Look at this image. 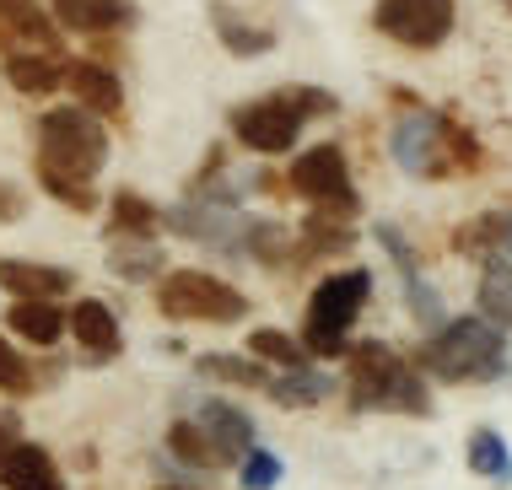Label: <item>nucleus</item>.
<instances>
[{
  "label": "nucleus",
  "mask_w": 512,
  "mask_h": 490,
  "mask_svg": "<svg viewBox=\"0 0 512 490\" xmlns=\"http://www.w3.org/2000/svg\"><path fill=\"white\" fill-rule=\"evenodd\" d=\"M114 140L108 124L92 119L76 103H54L33 124V178H71V184H98Z\"/></svg>",
  "instance_id": "1"
},
{
  "label": "nucleus",
  "mask_w": 512,
  "mask_h": 490,
  "mask_svg": "<svg viewBox=\"0 0 512 490\" xmlns=\"http://www.w3.org/2000/svg\"><path fill=\"white\" fill-rule=\"evenodd\" d=\"M415 372H432L437 383H496L507 372V334L486 324L480 313L469 318H442L426 334V345L410 361Z\"/></svg>",
  "instance_id": "2"
},
{
  "label": "nucleus",
  "mask_w": 512,
  "mask_h": 490,
  "mask_svg": "<svg viewBox=\"0 0 512 490\" xmlns=\"http://www.w3.org/2000/svg\"><path fill=\"white\" fill-rule=\"evenodd\" d=\"M335 108H340L335 92H324V87H281V92L254 97V103H238L227 114V130L254 157H281V151L297 146L308 119H324Z\"/></svg>",
  "instance_id": "3"
},
{
  "label": "nucleus",
  "mask_w": 512,
  "mask_h": 490,
  "mask_svg": "<svg viewBox=\"0 0 512 490\" xmlns=\"http://www.w3.org/2000/svg\"><path fill=\"white\" fill-rule=\"evenodd\" d=\"M351 356V410H378V415H432V388L426 377L383 340H362L345 350Z\"/></svg>",
  "instance_id": "4"
},
{
  "label": "nucleus",
  "mask_w": 512,
  "mask_h": 490,
  "mask_svg": "<svg viewBox=\"0 0 512 490\" xmlns=\"http://www.w3.org/2000/svg\"><path fill=\"white\" fill-rule=\"evenodd\" d=\"M151 302H157V313L168 318V324H238L248 318V297L232 280H221L211 270H162L151 280Z\"/></svg>",
  "instance_id": "5"
},
{
  "label": "nucleus",
  "mask_w": 512,
  "mask_h": 490,
  "mask_svg": "<svg viewBox=\"0 0 512 490\" xmlns=\"http://www.w3.org/2000/svg\"><path fill=\"white\" fill-rule=\"evenodd\" d=\"M372 297V275L367 270H335L313 286L308 297V324H302V350L308 356L335 361L351 350V329L362 318V307Z\"/></svg>",
  "instance_id": "6"
},
{
  "label": "nucleus",
  "mask_w": 512,
  "mask_h": 490,
  "mask_svg": "<svg viewBox=\"0 0 512 490\" xmlns=\"http://www.w3.org/2000/svg\"><path fill=\"white\" fill-rule=\"evenodd\" d=\"M286 189L302 194L318 216H340L351 221L362 200H356V184H351V162H345V151L335 140H324V146H308L302 157L292 162V173H286Z\"/></svg>",
  "instance_id": "7"
},
{
  "label": "nucleus",
  "mask_w": 512,
  "mask_h": 490,
  "mask_svg": "<svg viewBox=\"0 0 512 490\" xmlns=\"http://www.w3.org/2000/svg\"><path fill=\"white\" fill-rule=\"evenodd\" d=\"M389 157H394L399 173L426 178V184L459 178V167H453V151H448V114H432V108H421V103H410V114L394 124Z\"/></svg>",
  "instance_id": "8"
},
{
  "label": "nucleus",
  "mask_w": 512,
  "mask_h": 490,
  "mask_svg": "<svg viewBox=\"0 0 512 490\" xmlns=\"http://www.w3.org/2000/svg\"><path fill=\"white\" fill-rule=\"evenodd\" d=\"M372 27L399 49L432 54L459 27V0H372Z\"/></svg>",
  "instance_id": "9"
},
{
  "label": "nucleus",
  "mask_w": 512,
  "mask_h": 490,
  "mask_svg": "<svg viewBox=\"0 0 512 490\" xmlns=\"http://www.w3.org/2000/svg\"><path fill=\"white\" fill-rule=\"evenodd\" d=\"M162 227H168L173 237H189V243H200V248L238 254L248 221L238 216V210H227V205H211V200H195V194H184V200H178L173 210H162Z\"/></svg>",
  "instance_id": "10"
},
{
  "label": "nucleus",
  "mask_w": 512,
  "mask_h": 490,
  "mask_svg": "<svg viewBox=\"0 0 512 490\" xmlns=\"http://www.w3.org/2000/svg\"><path fill=\"white\" fill-rule=\"evenodd\" d=\"M65 334L76 340L87 367H108V361L124 356V324L103 297H76L65 307Z\"/></svg>",
  "instance_id": "11"
},
{
  "label": "nucleus",
  "mask_w": 512,
  "mask_h": 490,
  "mask_svg": "<svg viewBox=\"0 0 512 490\" xmlns=\"http://www.w3.org/2000/svg\"><path fill=\"white\" fill-rule=\"evenodd\" d=\"M65 92H71L76 108H87V114L103 119V124H119L124 108H130L119 70L103 65V60H92V54H76V60H65Z\"/></svg>",
  "instance_id": "12"
},
{
  "label": "nucleus",
  "mask_w": 512,
  "mask_h": 490,
  "mask_svg": "<svg viewBox=\"0 0 512 490\" xmlns=\"http://www.w3.org/2000/svg\"><path fill=\"white\" fill-rule=\"evenodd\" d=\"M0 291L11 302H65L76 291V270L71 264H49V259L0 254Z\"/></svg>",
  "instance_id": "13"
},
{
  "label": "nucleus",
  "mask_w": 512,
  "mask_h": 490,
  "mask_svg": "<svg viewBox=\"0 0 512 490\" xmlns=\"http://www.w3.org/2000/svg\"><path fill=\"white\" fill-rule=\"evenodd\" d=\"M189 420L205 431V442L221 453V464H238V458L248 453V447H259V426H254V415L238 410L232 399H200L195 410H189Z\"/></svg>",
  "instance_id": "14"
},
{
  "label": "nucleus",
  "mask_w": 512,
  "mask_h": 490,
  "mask_svg": "<svg viewBox=\"0 0 512 490\" xmlns=\"http://www.w3.org/2000/svg\"><path fill=\"white\" fill-rule=\"evenodd\" d=\"M49 17L60 33L76 38H119L135 27V0H49Z\"/></svg>",
  "instance_id": "15"
},
{
  "label": "nucleus",
  "mask_w": 512,
  "mask_h": 490,
  "mask_svg": "<svg viewBox=\"0 0 512 490\" xmlns=\"http://www.w3.org/2000/svg\"><path fill=\"white\" fill-rule=\"evenodd\" d=\"M22 49L65 54V33L38 0H0V54H22Z\"/></svg>",
  "instance_id": "16"
},
{
  "label": "nucleus",
  "mask_w": 512,
  "mask_h": 490,
  "mask_svg": "<svg viewBox=\"0 0 512 490\" xmlns=\"http://www.w3.org/2000/svg\"><path fill=\"white\" fill-rule=\"evenodd\" d=\"M0 490H71V480H65L60 458H54L44 442L17 437L11 453L0 458Z\"/></svg>",
  "instance_id": "17"
},
{
  "label": "nucleus",
  "mask_w": 512,
  "mask_h": 490,
  "mask_svg": "<svg viewBox=\"0 0 512 490\" xmlns=\"http://www.w3.org/2000/svg\"><path fill=\"white\" fill-rule=\"evenodd\" d=\"M65 60L71 54H49V49H22V54H0V76L17 97H54L65 92Z\"/></svg>",
  "instance_id": "18"
},
{
  "label": "nucleus",
  "mask_w": 512,
  "mask_h": 490,
  "mask_svg": "<svg viewBox=\"0 0 512 490\" xmlns=\"http://www.w3.org/2000/svg\"><path fill=\"white\" fill-rule=\"evenodd\" d=\"M211 33L221 38V49L238 54V60H259L275 49V27L254 22L248 11H238L232 0H211Z\"/></svg>",
  "instance_id": "19"
},
{
  "label": "nucleus",
  "mask_w": 512,
  "mask_h": 490,
  "mask_svg": "<svg viewBox=\"0 0 512 490\" xmlns=\"http://www.w3.org/2000/svg\"><path fill=\"white\" fill-rule=\"evenodd\" d=\"M0 329L11 334L17 345H33V350H54L65 340V302H11Z\"/></svg>",
  "instance_id": "20"
},
{
  "label": "nucleus",
  "mask_w": 512,
  "mask_h": 490,
  "mask_svg": "<svg viewBox=\"0 0 512 490\" xmlns=\"http://www.w3.org/2000/svg\"><path fill=\"white\" fill-rule=\"evenodd\" d=\"M49 383H54V367L33 361L6 329H0V399H33V394H44Z\"/></svg>",
  "instance_id": "21"
},
{
  "label": "nucleus",
  "mask_w": 512,
  "mask_h": 490,
  "mask_svg": "<svg viewBox=\"0 0 512 490\" xmlns=\"http://www.w3.org/2000/svg\"><path fill=\"white\" fill-rule=\"evenodd\" d=\"M168 259H162L157 237H108V275H119L124 286H151Z\"/></svg>",
  "instance_id": "22"
},
{
  "label": "nucleus",
  "mask_w": 512,
  "mask_h": 490,
  "mask_svg": "<svg viewBox=\"0 0 512 490\" xmlns=\"http://www.w3.org/2000/svg\"><path fill=\"white\" fill-rule=\"evenodd\" d=\"M108 237H157L162 232V205H151L141 189H114L108 194Z\"/></svg>",
  "instance_id": "23"
},
{
  "label": "nucleus",
  "mask_w": 512,
  "mask_h": 490,
  "mask_svg": "<svg viewBox=\"0 0 512 490\" xmlns=\"http://www.w3.org/2000/svg\"><path fill=\"white\" fill-rule=\"evenodd\" d=\"M162 447H168V458H173V464L184 469V474H216V469H227V464H221V453H216L211 442H205V431H200L189 415L173 420L168 437H162Z\"/></svg>",
  "instance_id": "24"
},
{
  "label": "nucleus",
  "mask_w": 512,
  "mask_h": 490,
  "mask_svg": "<svg viewBox=\"0 0 512 490\" xmlns=\"http://www.w3.org/2000/svg\"><path fill=\"white\" fill-rule=\"evenodd\" d=\"M453 248H459V254H475V259H491V254L512 259V210H486V216H475L469 227L453 232Z\"/></svg>",
  "instance_id": "25"
},
{
  "label": "nucleus",
  "mask_w": 512,
  "mask_h": 490,
  "mask_svg": "<svg viewBox=\"0 0 512 490\" xmlns=\"http://www.w3.org/2000/svg\"><path fill=\"white\" fill-rule=\"evenodd\" d=\"M475 302H480V318L496 329H512V259L491 254L480 264V286H475Z\"/></svg>",
  "instance_id": "26"
},
{
  "label": "nucleus",
  "mask_w": 512,
  "mask_h": 490,
  "mask_svg": "<svg viewBox=\"0 0 512 490\" xmlns=\"http://www.w3.org/2000/svg\"><path fill=\"white\" fill-rule=\"evenodd\" d=\"M356 243V232L345 227L340 216H318L313 210V221L292 237V264H308V259H329V254H345V248Z\"/></svg>",
  "instance_id": "27"
},
{
  "label": "nucleus",
  "mask_w": 512,
  "mask_h": 490,
  "mask_svg": "<svg viewBox=\"0 0 512 490\" xmlns=\"http://www.w3.org/2000/svg\"><path fill=\"white\" fill-rule=\"evenodd\" d=\"M195 372L211 377L221 388H270V367L254 356H227V350H205L195 356Z\"/></svg>",
  "instance_id": "28"
},
{
  "label": "nucleus",
  "mask_w": 512,
  "mask_h": 490,
  "mask_svg": "<svg viewBox=\"0 0 512 490\" xmlns=\"http://www.w3.org/2000/svg\"><path fill=\"white\" fill-rule=\"evenodd\" d=\"M329 377L324 372H313V367H292V372H281V377H270V388L265 394L281 404V410H313V404H324L329 399Z\"/></svg>",
  "instance_id": "29"
},
{
  "label": "nucleus",
  "mask_w": 512,
  "mask_h": 490,
  "mask_svg": "<svg viewBox=\"0 0 512 490\" xmlns=\"http://www.w3.org/2000/svg\"><path fill=\"white\" fill-rule=\"evenodd\" d=\"M469 474H480V480H512V447L502 431H491V426H475L469 431Z\"/></svg>",
  "instance_id": "30"
},
{
  "label": "nucleus",
  "mask_w": 512,
  "mask_h": 490,
  "mask_svg": "<svg viewBox=\"0 0 512 490\" xmlns=\"http://www.w3.org/2000/svg\"><path fill=\"white\" fill-rule=\"evenodd\" d=\"M243 254L259 259L265 270H281V264H292V232H286L281 221H248L243 227Z\"/></svg>",
  "instance_id": "31"
},
{
  "label": "nucleus",
  "mask_w": 512,
  "mask_h": 490,
  "mask_svg": "<svg viewBox=\"0 0 512 490\" xmlns=\"http://www.w3.org/2000/svg\"><path fill=\"white\" fill-rule=\"evenodd\" d=\"M248 356L265 361V367H281V372L308 367V350H302V340H292L286 329H254L248 334Z\"/></svg>",
  "instance_id": "32"
},
{
  "label": "nucleus",
  "mask_w": 512,
  "mask_h": 490,
  "mask_svg": "<svg viewBox=\"0 0 512 490\" xmlns=\"http://www.w3.org/2000/svg\"><path fill=\"white\" fill-rule=\"evenodd\" d=\"M238 480H243V490H270L275 480H281V458L265 453V447H248V453L238 458Z\"/></svg>",
  "instance_id": "33"
},
{
  "label": "nucleus",
  "mask_w": 512,
  "mask_h": 490,
  "mask_svg": "<svg viewBox=\"0 0 512 490\" xmlns=\"http://www.w3.org/2000/svg\"><path fill=\"white\" fill-rule=\"evenodd\" d=\"M405 302H410L415 324H426V329H437L442 318H448V313H442V297H437L432 286H426L421 275H405Z\"/></svg>",
  "instance_id": "34"
},
{
  "label": "nucleus",
  "mask_w": 512,
  "mask_h": 490,
  "mask_svg": "<svg viewBox=\"0 0 512 490\" xmlns=\"http://www.w3.org/2000/svg\"><path fill=\"white\" fill-rule=\"evenodd\" d=\"M372 237H378V243L389 248V259H394L405 275H421V254H415V248L405 243V237H399V227H389V221H378V227H372Z\"/></svg>",
  "instance_id": "35"
},
{
  "label": "nucleus",
  "mask_w": 512,
  "mask_h": 490,
  "mask_svg": "<svg viewBox=\"0 0 512 490\" xmlns=\"http://www.w3.org/2000/svg\"><path fill=\"white\" fill-rule=\"evenodd\" d=\"M27 216V189L17 178H0V227H17Z\"/></svg>",
  "instance_id": "36"
},
{
  "label": "nucleus",
  "mask_w": 512,
  "mask_h": 490,
  "mask_svg": "<svg viewBox=\"0 0 512 490\" xmlns=\"http://www.w3.org/2000/svg\"><path fill=\"white\" fill-rule=\"evenodd\" d=\"M17 437H22V431H17V420H6V415H0V458L11 453V442H17Z\"/></svg>",
  "instance_id": "37"
},
{
  "label": "nucleus",
  "mask_w": 512,
  "mask_h": 490,
  "mask_svg": "<svg viewBox=\"0 0 512 490\" xmlns=\"http://www.w3.org/2000/svg\"><path fill=\"white\" fill-rule=\"evenodd\" d=\"M502 11H507V17H512V0H502Z\"/></svg>",
  "instance_id": "38"
}]
</instances>
